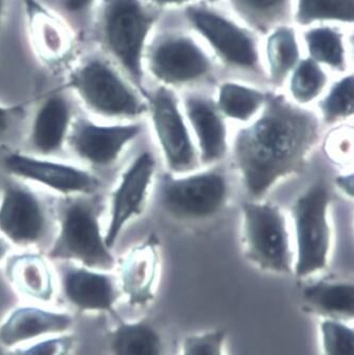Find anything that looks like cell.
I'll use <instances>...</instances> for the list:
<instances>
[{
    "mask_svg": "<svg viewBox=\"0 0 354 355\" xmlns=\"http://www.w3.org/2000/svg\"><path fill=\"white\" fill-rule=\"evenodd\" d=\"M91 196L64 198L58 205V233L48 258L106 272L115 260L105 242L100 211Z\"/></svg>",
    "mask_w": 354,
    "mask_h": 355,
    "instance_id": "3957f363",
    "label": "cell"
},
{
    "mask_svg": "<svg viewBox=\"0 0 354 355\" xmlns=\"http://www.w3.org/2000/svg\"><path fill=\"white\" fill-rule=\"evenodd\" d=\"M141 125H103L86 116L74 119L67 145L78 160L94 167L110 166L141 133Z\"/></svg>",
    "mask_w": 354,
    "mask_h": 355,
    "instance_id": "4fadbf2b",
    "label": "cell"
},
{
    "mask_svg": "<svg viewBox=\"0 0 354 355\" xmlns=\"http://www.w3.org/2000/svg\"><path fill=\"white\" fill-rule=\"evenodd\" d=\"M291 73V96L301 105L314 101L327 84V76L321 64L310 58L299 60Z\"/></svg>",
    "mask_w": 354,
    "mask_h": 355,
    "instance_id": "83f0119b",
    "label": "cell"
},
{
    "mask_svg": "<svg viewBox=\"0 0 354 355\" xmlns=\"http://www.w3.org/2000/svg\"><path fill=\"white\" fill-rule=\"evenodd\" d=\"M208 3H217L218 0H208Z\"/></svg>",
    "mask_w": 354,
    "mask_h": 355,
    "instance_id": "ab89813d",
    "label": "cell"
},
{
    "mask_svg": "<svg viewBox=\"0 0 354 355\" xmlns=\"http://www.w3.org/2000/svg\"><path fill=\"white\" fill-rule=\"evenodd\" d=\"M155 171V161L149 151L140 153L121 175L113 189L109 207L105 242L112 249L129 221L142 213Z\"/></svg>",
    "mask_w": 354,
    "mask_h": 355,
    "instance_id": "5bb4252c",
    "label": "cell"
},
{
    "mask_svg": "<svg viewBox=\"0 0 354 355\" xmlns=\"http://www.w3.org/2000/svg\"><path fill=\"white\" fill-rule=\"evenodd\" d=\"M337 185L344 193L352 197V195H353V175H341V177H337Z\"/></svg>",
    "mask_w": 354,
    "mask_h": 355,
    "instance_id": "d590c367",
    "label": "cell"
},
{
    "mask_svg": "<svg viewBox=\"0 0 354 355\" xmlns=\"http://www.w3.org/2000/svg\"><path fill=\"white\" fill-rule=\"evenodd\" d=\"M323 355H354V331L344 320L325 318L319 324Z\"/></svg>",
    "mask_w": 354,
    "mask_h": 355,
    "instance_id": "4dcf8cb0",
    "label": "cell"
},
{
    "mask_svg": "<svg viewBox=\"0 0 354 355\" xmlns=\"http://www.w3.org/2000/svg\"><path fill=\"white\" fill-rule=\"evenodd\" d=\"M72 324L74 320L67 314L33 306L18 308L0 326V344L13 347L46 334L64 332Z\"/></svg>",
    "mask_w": 354,
    "mask_h": 355,
    "instance_id": "ac0fdd59",
    "label": "cell"
},
{
    "mask_svg": "<svg viewBox=\"0 0 354 355\" xmlns=\"http://www.w3.org/2000/svg\"><path fill=\"white\" fill-rule=\"evenodd\" d=\"M68 87L85 108L101 118H137L147 110L110 62L98 54L86 56L72 70Z\"/></svg>",
    "mask_w": 354,
    "mask_h": 355,
    "instance_id": "277c9868",
    "label": "cell"
},
{
    "mask_svg": "<svg viewBox=\"0 0 354 355\" xmlns=\"http://www.w3.org/2000/svg\"><path fill=\"white\" fill-rule=\"evenodd\" d=\"M155 137L174 173H185L197 165V153L175 94L165 86L147 96Z\"/></svg>",
    "mask_w": 354,
    "mask_h": 355,
    "instance_id": "8fae6325",
    "label": "cell"
},
{
    "mask_svg": "<svg viewBox=\"0 0 354 355\" xmlns=\"http://www.w3.org/2000/svg\"><path fill=\"white\" fill-rule=\"evenodd\" d=\"M98 0H62V8L71 15H82L89 11Z\"/></svg>",
    "mask_w": 354,
    "mask_h": 355,
    "instance_id": "836d02e7",
    "label": "cell"
},
{
    "mask_svg": "<svg viewBox=\"0 0 354 355\" xmlns=\"http://www.w3.org/2000/svg\"><path fill=\"white\" fill-rule=\"evenodd\" d=\"M10 249H11V244L3 236H0V261H3L7 257Z\"/></svg>",
    "mask_w": 354,
    "mask_h": 355,
    "instance_id": "74e56055",
    "label": "cell"
},
{
    "mask_svg": "<svg viewBox=\"0 0 354 355\" xmlns=\"http://www.w3.org/2000/svg\"><path fill=\"white\" fill-rule=\"evenodd\" d=\"M33 18V36L38 52L48 60H58L70 49V38L54 16L40 13Z\"/></svg>",
    "mask_w": 354,
    "mask_h": 355,
    "instance_id": "d4e9b609",
    "label": "cell"
},
{
    "mask_svg": "<svg viewBox=\"0 0 354 355\" xmlns=\"http://www.w3.org/2000/svg\"><path fill=\"white\" fill-rule=\"evenodd\" d=\"M122 284L131 304H143L151 300V268L145 256L135 252L126 259L122 268Z\"/></svg>",
    "mask_w": 354,
    "mask_h": 355,
    "instance_id": "f1b7e54d",
    "label": "cell"
},
{
    "mask_svg": "<svg viewBox=\"0 0 354 355\" xmlns=\"http://www.w3.org/2000/svg\"><path fill=\"white\" fill-rule=\"evenodd\" d=\"M329 205V191L321 181L311 185L293 205L297 247L294 272L298 277H308L327 266L331 243Z\"/></svg>",
    "mask_w": 354,
    "mask_h": 355,
    "instance_id": "5b68a950",
    "label": "cell"
},
{
    "mask_svg": "<svg viewBox=\"0 0 354 355\" xmlns=\"http://www.w3.org/2000/svg\"><path fill=\"white\" fill-rule=\"evenodd\" d=\"M353 110L354 78L348 76L333 84L321 101V111L326 122L333 123L351 116Z\"/></svg>",
    "mask_w": 354,
    "mask_h": 355,
    "instance_id": "f546056e",
    "label": "cell"
},
{
    "mask_svg": "<svg viewBox=\"0 0 354 355\" xmlns=\"http://www.w3.org/2000/svg\"><path fill=\"white\" fill-rule=\"evenodd\" d=\"M18 110H20L18 106L9 107L0 104V138L11 126L14 116Z\"/></svg>",
    "mask_w": 354,
    "mask_h": 355,
    "instance_id": "e575fe53",
    "label": "cell"
},
{
    "mask_svg": "<svg viewBox=\"0 0 354 355\" xmlns=\"http://www.w3.org/2000/svg\"><path fill=\"white\" fill-rule=\"evenodd\" d=\"M186 118L195 133L202 162L221 160L228 149V129L216 103L203 96H188L184 101Z\"/></svg>",
    "mask_w": 354,
    "mask_h": 355,
    "instance_id": "e0dca14e",
    "label": "cell"
},
{
    "mask_svg": "<svg viewBox=\"0 0 354 355\" xmlns=\"http://www.w3.org/2000/svg\"><path fill=\"white\" fill-rule=\"evenodd\" d=\"M230 3L248 25L267 32L286 16L290 0H230Z\"/></svg>",
    "mask_w": 354,
    "mask_h": 355,
    "instance_id": "4316f807",
    "label": "cell"
},
{
    "mask_svg": "<svg viewBox=\"0 0 354 355\" xmlns=\"http://www.w3.org/2000/svg\"><path fill=\"white\" fill-rule=\"evenodd\" d=\"M269 74L274 84H281L301 60L294 30L288 26L277 27L267 40Z\"/></svg>",
    "mask_w": 354,
    "mask_h": 355,
    "instance_id": "7402d4cb",
    "label": "cell"
},
{
    "mask_svg": "<svg viewBox=\"0 0 354 355\" xmlns=\"http://www.w3.org/2000/svg\"><path fill=\"white\" fill-rule=\"evenodd\" d=\"M319 121L283 96L268 94L262 114L238 132L234 159L246 191L254 198L303 169L319 138Z\"/></svg>",
    "mask_w": 354,
    "mask_h": 355,
    "instance_id": "6da1fadb",
    "label": "cell"
},
{
    "mask_svg": "<svg viewBox=\"0 0 354 355\" xmlns=\"http://www.w3.org/2000/svg\"><path fill=\"white\" fill-rule=\"evenodd\" d=\"M295 20L303 26L317 21L353 22L354 0H298Z\"/></svg>",
    "mask_w": 354,
    "mask_h": 355,
    "instance_id": "484cf974",
    "label": "cell"
},
{
    "mask_svg": "<svg viewBox=\"0 0 354 355\" xmlns=\"http://www.w3.org/2000/svg\"><path fill=\"white\" fill-rule=\"evenodd\" d=\"M113 355H162L161 336L149 322H123L113 331L110 338Z\"/></svg>",
    "mask_w": 354,
    "mask_h": 355,
    "instance_id": "44dd1931",
    "label": "cell"
},
{
    "mask_svg": "<svg viewBox=\"0 0 354 355\" xmlns=\"http://www.w3.org/2000/svg\"><path fill=\"white\" fill-rule=\"evenodd\" d=\"M246 253L255 264L276 274L292 272L289 234L280 209L270 203L242 205Z\"/></svg>",
    "mask_w": 354,
    "mask_h": 355,
    "instance_id": "8992f818",
    "label": "cell"
},
{
    "mask_svg": "<svg viewBox=\"0 0 354 355\" xmlns=\"http://www.w3.org/2000/svg\"><path fill=\"white\" fill-rule=\"evenodd\" d=\"M307 302L325 318L352 320L354 315V286L347 282H319L303 291Z\"/></svg>",
    "mask_w": 354,
    "mask_h": 355,
    "instance_id": "ffe728a7",
    "label": "cell"
},
{
    "mask_svg": "<svg viewBox=\"0 0 354 355\" xmlns=\"http://www.w3.org/2000/svg\"><path fill=\"white\" fill-rule=\"evenodd\" d=\"M48 216L40 198L26 182L8 177L0 191V236L10 244L30 247L46 234Z\"/></svg>",
    "mask_w": 354,
    "mask_h": 355,
    "instance_id": "9c48e42d",
    "label": "cell"
},
{
    "mask_svg": "<svg viewBox=\"0 0 354 355\" xmlns=\"http://www.w3.org/2000/svg\"><path fill=\"white\" fill-rule=\"evenodd\" d=\"M151 73L167 85L197 82L212 70V62L193 38L171 34L155 40L145 52Z\"/></svg>",
    "mask_w": 354,
    "mask_h": 355,
    "instance_id": "7c38bea8",
    "label": "cell"
},
{
    "mask_svg": "<svg viewBox=\"0 0 354 355\" xmlns=\"http://www.w3.org/2000/svg\"><path fill=\"white\" fill-rule=\"evenodd\" d=\"M267 96L268 94L252 87L228 82L220 86L216 106L222 116L248 122L264 108Z\"/></svg>",
    "mask_w": 354,
    "mask_h": 355,
    "instance_id": "603a6c76",
    "label": "cell"
},
{
    "mask_svg": "<svg viewBox=\"0 0 354 355\" xmlns=\"http://www.w3.org/2000/svg\"><path fill=\"white\" fill-rule=\"evenodd\" d=\"M228 185L217 171H204L162 183L160 200L165 211L179 219H204L217 214L226 205Z\"/></svg>",
    "mask_w": 354,
    "mask_h": 355,
    "instance_id": "ba28073f",
    "label": "cell"
},
{
    "mask_svg": "<svg viewBox=\"0 0 354 355\" xmlns=\"http://www.w3.org/2000/svg\"><path fill=\"white\" fill-rule=\"evenodd\" d=\"M226 338L224 329L187 336L182 345L181 355H224Z\"/></svg>",
    "mask_w": 354,
    "mask_h": 355,
    "instance_id": "1f68e13d",
    "label": "cell"
},
{
    "mask_svg": "<svg viewBox=\"0 0 354 355\" xmlns=\"http://www.w3.org/2000/svg\"><path fill=\"white\" fill-rule=\"evenodd\" d=\"M160 11L146 7L143 0H99L96 32L104 51L126 72L147 98L144 86L146 42Z\"/></svg>",
    "mask_w": 354,
    "mask_h": 355,
    "instance_id": "7a4b0ae2",
    "label": "cell"
},
{
    "mask_svg": "<svg viewBox=\"0 0 354 355\" xmlns=\"http://www.w3.org/2000/svg\"><path fill=\"white\" fill-rule=\"evenodd\" d=\"M0 163L10 177L40 185L64 198L93 195L100 187L98 178L83 167L31 153L7 148L0 155Z\"/></svg>",
    "mask_w": 354,
    "mask_h": 355,
    "instance_id": "52a82bcc",
    "label": "cell"
},
{
    "mask_svg": "<svg viewBox=\"0 0 354 355\" xmlns=\"http://www.w3.org/2000/svg\"><path fill=\"white\" fill-rule=\"evenodd\" d=\"M74 336L51 338L38 343L27 349H18L13 355H69L74 348Z\"/></svg>",
    "mask_w": 354,
    "mask_h": 355,
    "instance_id": "d6a6232c",
    "label": "cell"
},
{
    "mask_svg": "<svg viewBox=\"0 0 354 355\" xmlns=\"http://www.w3.org/2000/svg\"><path fill=\"white\" fill-rule=\"evenodd\" d=\"M7 277L20 293L40 302L53 296V275L49 263L40 254H22L8 261Z\"/></svg>",
    "mask_w": 354,
    "mask_h": 355,
    "instance_id": "d6986e66",
    "label": "cell"
},
{
    "mask_svg": "<svg viewBox=\"0 0 354 355\" xmlns=\"http://www.w3.org/2000/svg\"><path fill=\"white\" fill-rule=\"evenodd\" d=\"M185 17L228 66L252 71L257 69L258 49L248 30L206 6H189Z\"/></svg>",
    "mask_w": 354,
    "mask_h": 355,
    "instance_id": "30bf717a",
    "label": "cell"
},
{
    "mask_svg": "<svg viewBox=\"0 0 354 355\" xmlns=\"http://www.w3.org/2000/svg\"><path fill=\"white\" fill-rule=\"evenodd\" d=\"M149 3H153L158 7H165V6H180L184 3H189L192 0H146Z\"/></svg>",
    "mask_w": 354,
    "mask_h": 355,
    "instance_id": "8d00e7d4",
    "label": "cell"
},
{
    "mask_svg": "<svg viewBox=\"0 0 354 355\" xmlns=\"http://www.w3.org/2000/svg\"><path fill=\"white\" fill-rule=\"evenodd\" d=\"M62 271V293L72 306L81 311L108 312L119 320L115 311L119 293L112 276L72 263Z\"/></svg>",
    "mask_w": 354,
    "mask_h": 355,
    "instance_id": "9a60e30c",
    "label": "cell"
},
{
    "mask_svg": "<svg viewBox=\"0 0 354 355\" xmlns=\"http://www.w3.org/2000/svg\"><path fill=\"white\" fill-rule=\"evenodd\" d=\"M74 121L72 106L62 92H52L36 108L28 143L33 155L52 157L67 144Z\"/></svg>",
    "mask_w": 354,
    "mask_h": 355,
    "instance_id": "2e32d148",
    "label": "cell"
},
{
    "mask_svg": "<svg viewBox=\"0 0 354 355\" xmlns=\"http://www.w3.org/2000/svg\"><path fill=\"white\" fill-rule=\"evenodd\" d=\"M305 42L309 58L332 69L345 70V46L343 34L339 30L330 27L312 28L305 32Z\"/></svg>",
    "mask_w": 354,
    "mask_h": 355,
    "instance_id": "cb8c5ba5",
    "label": "cell"
},
{
    "mask_svg": "<svg viewBox=\"0 0 354 355\" xmlns=\"http://www.w3.org/2000/svg\"><path fill=\"white\" fill-rule=\"evenodd\" d=\"M6 0H0V26L3 24V14H5Z\"/></svg>",
    "mask_w": 354,
    "mask_h": 355,
    "instance_id": "f35d334b",
    "label": "cell"
}]
</instances>
